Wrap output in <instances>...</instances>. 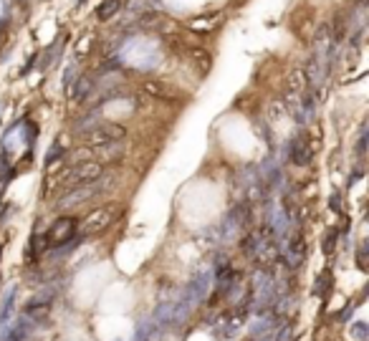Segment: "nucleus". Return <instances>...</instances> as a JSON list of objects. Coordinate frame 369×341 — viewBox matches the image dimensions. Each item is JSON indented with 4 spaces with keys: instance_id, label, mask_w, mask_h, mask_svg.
<instances>
[{
    "instance_id": "nucleus-1",
    "label": "nucleus",
    "mask_w": 369,
    "mask_h": 341,
    "mask_svg": "<svg viewBox=\"0 0 369 341\" xmlns=\"http://www.w3.org/2000/svg\"><path fill=\"white\" fill-rule=\"evenodd\" d=\"M101 175H104V164L101 162H78V164H71L69 169H64L56 177V182L61 187H81V185L96 182Z\"/></svg>"
},
{
    "instance_id": "nucleus-2",
    "label": "nucleus",
    "mask_w": 369,
    "mask_h": 341,
    "mask_svg": "<svg viewBox=\"0 0 369 341\" xmlns=\"http://www.w3.org/2000/svg\"><path fill=\"white\" fill-rule=\"evenodd\" d=\"M76 230H78L76 217H71V215L59 217V220L48 228V233L43 235V248H61V245L71 243L76 238Z\"/></svg>"
},
{
    "instance_id": "nucleus-3",
    "label": "nucleus",
    "mask_w": 369,
    "mask_h": 341,
    "mask_svg": "<svg viewBox=\"0 0 369 341\" xmlns=\"http://www.w3.org/2000/svg\"><path fill=\"white\" fill-rule=\"evenodd\" d=\"M124 136H127V129L122 124H101L81 136V147H106V144L122 141Z\"/></svg>"
},
{
    "instance_id": "nucleus-4",
    "label": "nucleus",
    "mask_w": 369,
    "mask_h": 341,
    "mask_svg": "<svg viewBox=\"0 0 369 341\" xmlns=\"http://www.w3.org/2000/svg\"><path fill=\"white\" fill-rule=\"evenodd\" d=\"M114 215H117V212H114L111 207H99V210H94V212L81 222V235L86 238V235H96V233L106 230V228L111 225Z\"/></svg>"
},
{
    "instance_id": "nucleus-5",
    "label": "nucleus",
    "mask_w": 369,
    "mask_h": 341,
    "mask_svg": "<svg viewBox=\"0 0 369 341\" xmlns=\"http://www.w3.org/2000/svg\"><path fill=\"white\" fill-rule=\"evenodd\" d=\"M101 190V185L99 182H89V185H81V187H74L71 192H66L59 203H56V207L59 210H64V207H76V205L86 203V200H91L96 192Z\"/></svg>"
},
{
    "instance_id": "nucleus-6",
    "label": "nucleus",
    "mask_w": 369,
    "mask_h": 341,
    "mask_svg": "<svg viewBox=\"0 0 369 341\" xmlns=\"http://www.w3.org/2000/svg\"><path fill=\"white\" fill-rule=\"evenodd\" d=\"M314 157V149H311V139L306 134H298L291 141V162L296 167H306Z\"/></svg>"
},
{
    "instance_id": "nucleus-7",
    "label": "nucleus",
    "mask_w": 369,
    "mask_h": 341,
    "mask_svg": "<svg viewBox=\"0 0 369 341\" xmlns=\"http://www.w3.org/2000/svg\"><path fill=\"white\" fill-rule=\"evenodd\" d=\"M303 258H306V243H303L301 235H296L294 240H289V245H286V255H283L286 268H298L303 263Z\"/></svg>"
},
{
    "instance_id": "nucleus-8",
    "label": "nucleus",
    "mask_w": 369,
    "mask_h": 341,
    "mask_svg": "<svg viewBox=\"0 0 369 341\" xmlns=\"http://www.w3.org/2000/svg\"><path fill=\"white\" fill-rule=\"evenodd\" d=\"M263 233H248L245 238H243V243H240V248H243V255L245 258H250V261H256V255H258V250H261V245H263Z\"/></svg>"
},
{
    "instance_id": "nucleus-9",
    "label": "nucleus",
    "mask_w": 369,
    "mask_h": 341,
    "mask_svg": "<svg viewBox=\"0 0 369 341\" xmlns=\"http://www.w3.org/2000/svg\"><path fill=\"white\" fill-rule=\"evenodd\" d=\"M308 89V76H306V71L303 68H296L291 71V76H289V94H303Z\"/></svg>"
},
{
    "instance_id": "nucleus-10",
    "label": "nucleus",
    "mask_w": 369,
    "mask_h": 341,
    "mask_svg": "<svg viewBox=\"0 0 369 341\" xmlns=\"http://www.w3.org/2000/svg\"><path fill=\"white\" fill-rule=\"evenodd\" d=\"M13 308H15V288L8 291V296H5V301H3V306H0V324H3V326L10 324Z\"/></svg>"
},
{
    "instance_id": "nucleus-11",
    "label": "nucleus",
    "mask_w": 369,
    "mask_h": 341,
    "mask_svg": "<svg viewBox=\"0 0 369 341\" xmlns=\"http://www.w3.org/2000/svg\"><path fill=\"white\" fill-rule=\"evenodd\" d=\"M94 91V78H86V76H81L78 81H76V89L71 91V96H74V101H83L89 94Z\"/></svg>"
},
{
    "instance_id": "nucleus-12",
    "label": "nucleus",
    "mask_w": 369,
    "mask_h": 341,
    "mask_svg": "<svg viewBox=\"0 0 369 341\" xmlns=\"http://www.w3.org/2000/svg\"><path fill=\"white\" fill-rule=\"evenodd\" d=\"M119 8H122V0H104V3L96 8V18H99V20H109L111 15H117Z\"/></svg>"
},
{
    "instance_id": "nucleus-13",
    "label": "nucleus",
    "mask_w": 369,
    "mask_h": 341,
    "mask_svg": "<svg viewBox=\"0 0 369 341\" xmlns=\"http://www.w3.org/2000/svg\"><path fill=\"white\" fill-rule=\"evenodd\" d=\"M336 238H339V233H336V230H331V233L324 238V245H321V250H324L326 255H331V253H334V248H336Z\"/></svg>"
},
{
    "instance_id": "nucleus-14",
    "label": "nucleus",
    "mask_w": 369,
    "mask_h": 341,
    "mask_svg": "<svg viewBox=\"0 0 369 341\" xmlns=\"http://www.w3.org/2000/svg\"><path fill=\"white\" fill-rule=\"evenodd\" d=\"M352 336H357L359 341H367V336H369V324H364V321H357V324L352 326Z\"/></svg>"
},
{
    "instance_id": "nucleus-15",
    "label": "nucleus",
    "mask_w": 369,
    "mask_h": 341,
    "mask_svg": "<svg viewBox=\"0 0 369 341\" xmlns=\"http://www.w3.org/2000/svg\"><path fill=\"white\" fill-rule=\"evenodd\" d=\"M276 341H291V324H286V326H283V329L278 331Z\"/></svg>"
},
{
    "instance_id": "nucleus-16",
    "label": "nucleus",
    "mask_w": 369,
    "mask_h": 341,
    "mask_svg": "<svg viewBox=\"0 0 369 341\" xmlns=\"http://www.w3.org/2000/svg\"><path fill=\"white\" fill-rule=\"evenodd\" d=\"M357 261H359V268H362V271H367V248H362V250H359Z\"/></svg>"
},
{
    "instance_id": "nucleus-17",
    "label": "nucleus",
    "mask_w": 369,
    "mask_h": 341,
    "mask_svg": "<svg viewBox=\"0 0 369 341\" xmlns=\"http://www.w3.org/2000/svg\"><path fill=\"white\" fill-rule=\"evenodd\" d=\"M331 210H334V212H342V205H339V195H334V197H331Z\"/></svg>"
}]
</instances>
